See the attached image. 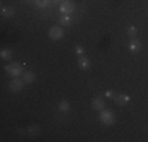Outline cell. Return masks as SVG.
Segmentation results:
<instances>
[{"mask_svg":"<svg viewBox=\"0 0 148 142\" xmlns=\"http://www.w3.org/2000/svg\"><path fill=\"white\" fill-rule=\"evenodd\" d=\"M76 52H77L79 55H82V54H84V48H82L80 44H77V46H76Z\"/></svg>","mask_w":148,"mask_h":142,"instance_id":"ac0fdd59","label":"cell"},{"mask_svg":"<svg viewBox=\"0 0 148 142\" xmlns=\"http://www.w3.org/2000/svg\"><path fill=\"white\" fill-rule=\"evenodd\" d=\"M60 24H69V17H68V14H65V16H62L60 17Z\"/></svg>","mask_w":148,"mask_h":142,"instance_id":"e0dca14e","label":"cell"},{"mask_svg":"<svg viewBox=\"0 0 148 142\" xmlns=\"http://www.w3.org/2000/svg\"><path fill=\"white\" fill-rule=\"evenodd\" d=\"M79 66L82 70H88L90 68V60L87 59L85 55H80V59H79Z\"/></svg>","mask_w":148,"mask_h":142,"instance_id":"30bf717a","label":"cell"},{"mask_svg":"<svg viewBox=\"0 0 148 142\" xmlns=\"http://www.w3.org/2000/svg\"><path fill=\"white\" fill-rule=\"evenodd\" d=\"M5 71L10 74V76H13V77H17V76H21V74L24 73L21 63H10V65L5 66Z\"/></svg>","mask_w":148,"mask_h":142,"instance_id":"6da1fadb","label":"cell"},{"mask_svg":"<svg viewBox=\"0 0 148 142\" xmlns=\"http://www.w3.org/2000/svg\"><path fill=\"white\" fill-rule=\"evenodd\" d=\"M114 99H115V103H117L118 106H125L126 103H128V97H126V95H121V93H118V95H115L114 97Z\"/></svg>","mask_w":148,"mask_h":142,"instance_id":"9c48e42d","label":"cell"},{"mask_svg":"<svg viewBox=\"0 0 148 142\" xmlns=\"http://www.w3.org/2000/svg\"><path fill=\"white\" fill-rule=\"evenodd\" d=\"M49 2H51V0H35V3H36V5L40 6V8H44V6L47 5Z\"/></svg>","mask_w":148,"mask_h":142,"instance_id":"2e32d148","label":"cell"},{"mask_svg":"<svg viewBox=\"0 0 148 142\" xmlns=\"http://www.w3.org/2000/svg\"><path fill=\"white\" fill-rule=\"evenodd\" d=\"M22 79L25 81V84H32V82H35L36 76H35V73H32V71H24V73H22Z\"/></svg>","mask_w":148,"mask_h":142,"instance_id":"ba28073f","label":"cell"},{"mask_svg":"<svg viewBox=\"0 0 148 142\" xmlns=\"http://www.w3.org/2000/svg\"><path fill=\"white\" fill-rule=\"evenodd\" d=\"M38 133H40V126H38V125H30L29 134H32V136H33V134H38Z\"/></svg>","mask_w":148,"mask_h":142,"instance_id":"5bb4252c","label":"cell"},{"mask_svg":"<svg viewBox=\"0 0 148 142\" xmlns=\"http://www.w3.org/2000/svg\"><path fill=\"white\" fill-rule=\"evenodd\" d=\"M136 35H137V28L136 27H129L128 28V37L129 38H136Z\"/></svg>","mask_w":148,"mask_h":142,"instance_id":"9a60e30c","label":"cell"},{"mask_svg":"<svg viewBox=\"0 0 148 142\" xmlns=\"http://www.w3.org/2000/svg\"><path fill=\"white\" fill-rule=\"evenodd\" d=\"M99 122L104 123V125H107V126L114 125V122H115L114 112H112V111H104V109H103L101 114H99Z\"/></svg>","mask_w":148,"mask_h":142,"instance_id":"7a4b0ae2","label":"cell"},{"mask_svg":"<svg viewBox=\"0 0 148 142\" xmlns=\"http://www.w3.org/2000/svg\"><path fill=\"white\" fill-rule=\"evenodd\" d=\"M74 8H76V5H74L71 0H65V2H62V5H60V11L63 14H71L74 11Z\"/></svg>","mask_w":148,"mask_h":142,"instance_id":"5b68a950","label":"cell"},{"mask_svg":"<svg viewBox=\"0 0 148 142\" xmlns=\"http://www.w3.org/2000/svg\"><path fill=\"white\" fill-rule=\"evenodd\" d=\"M58 109H60V112H68L69 111V103L66 101V99H62V101L58 103Z\"/></svg>","mask_w":148,"mask_h":142,"instance_id":"8fae6325","label":"cell"},{"mask_svg":"<svg viewBox=\"0 0 148 142\" xmlns=\"http://www.w3.org/2000/svg\"><path fill=\"white\" fill-rule=\"evenodd\" d=\"M104 101H103V99H101V98H93V99H91V108H93L95 109V111H103V109H104Z\"/></svg>","mask_w":148,"mask_h":142,"instance_id":"8992f818","label":"cell"},{"mask_svg":"<svg viewBox=\"0 0 148 142\" xmlns=\"http://www.w3.org/2000/svg\"><path fill=\"white\" fill-rule=\"evenodd\" d=\"M106 97H107V98H114V97H115V95H114V93H112V92H106Z\"/></svg>","mask_w":148,"mask_h":142,"instance_id":"d6986e66","label":"cell"},{"mask_svg":"<svg viewBox=\"0 0 148 142\" xmlns=\"http://www.w3.org/2000/svg\"><path fill=\"white\" fill-rule=\"evenodd\" d=\"M63 35H65V32H63V28H62V27H58V26L49 28V38H51V40H54V41L62 40Z\"/></svg>","mask_w":148,"mask_h":142,"instance_id":"3957f363","label":"cell"},{"mask_svg":"<svg viewBox=\"0 0 148 142\" xmlns=\"http://www.w3.org/2000/svg\"><path fill=\"white\" fill-rule=\"evenodd\" d=\"M2 14L5 17H13V16H14V10H13V8H3Z\"/></svg>","mask_w":148,"mask_h":142,"instance_id":"4fadbf2b","label":"cell"},{"mask_svg":"<svg viewBox=\"0 0 148 142\" xmlns=\"http://www.w3.org/2000/svg\"><path fill=\"white\" fill-rule=\"evenodd\" d=\"M24 84H25V81H24V79L13 77L11 82H10V90H13V92H21V90L24 88Z\"/></svg>","mask_w":148,"mask_h":142,"instance_id":"277c9868","label":"cell"},{"mask_svg":"<svg viewBox=\"0 0 148 142\" xmlns=\"http://www.w3.org/2000/svg\"><path fill=\"white\" fill-rule=\"evenodd\" d=\"M0 57H2L3 60H10L13 57V52L10 51V49H2V52H0Z\"/></svg>","mask_w":148,"mask_h":142,"instance_id":"7c38bea8","label":"cell"},{"mask_svg":"<svg viewBox=\"0 0 148 142\" xmlns=\"http://www.w3.org/2000/svg\"><path fill=\"white\" fill-rule=\"evenodd\" d=\"M129 49H131L132 54H137V52H140V49H142V44H140V41H139V40L132 38L131 43H129Z\"/></svg>","mask_w":148,"mask_h":142,"instance_id":"52a82bcc","label":"cell"}]
</instances>
